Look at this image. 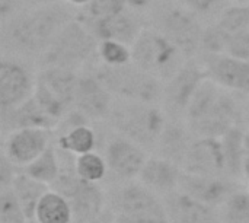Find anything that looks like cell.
<instances>
[{"mask_svg": "<svg viewBox=\"0 0 249 223\" xmlns=\"http://www.w3.org/2000/svg\"><path fill=\"white\" fill-rule=\"evenodd\" d=\"M71 12L54 1L42 6H25L15 15L1 20V45L6 56L35 57L47 51L60 29L71 20Z\"/></svg>", "mask_w": 249, "mask_h": 223, "instance_id": "1", "label": "cell"}, {"mask_svg": "<svg viewBox=\"0 0 249 223\" xmlns=\"http://www.w3.org/2000/svg\"><path fill=\"white\" fill-rule=\"evenodd\" d=\"M235 95L206 76L185 112V123L193 136L220 139L239 126L244 111Z\"/></svg>", "mask_w": 249, "mask_h": 223, "instance_id": "2", "label": "cell"}, {"mask_svg": "<svg viewBox=\"0 0 249 223\" xmlns=\"http://www.w3.org/2000/svg\"><path fill=\"white\" fill-rule=\"evenodd\" d=\"M108 121L117 133L128 137L143 149H153L166 126L168 114L159 104L115 98Z\"/></svg>", "mask_w": 249, "mask_h": 223, "instance_id": "3", "label": "cell"}, {"mask_svg": "<svg viewBox=\"0 0 249 223\" xmlns=\"http://www.w3.org/2000/svg\"><path fill=\"white\" fill-rule=\"evenodd\" d=\"M147 13V23L162 32L188 58L200 56L201 38L207 23H204L196 13L175 0H165L162 3L158 0Z\"/></svg>", "mask_w": 249, "mask_h": 223, "instance_id": "4", "label": "cell"}, {"mask_svg": "<svg viewBox=\"0 0 249 223\" xmlns=\"http://www.w3.org/2000/svg\"><path fill=\"white\" fill-rule=\"evenodd\" d=\"M187 60L190 58L172 41L149 23L131 45V63L165 83L181 70Z\"/></svg>", "mask_w": 249, "mask_h": 223, "instance_id": "5", "label": "cell"}, {"mask_svg": "<svg viewBox=\"0 0 249 223\" xmlns=\"http://www.w3.org/2000/svg\"><path fill=\"white\" fill-rule=\"evenodd\" d=\"M99 63L101 64H98L92 73L115 98L162 105L165 91L163 80L137 69L133 63L125 66Z\"/></svg>", "mask_w": 249, "mask_h": 223, "instance_id": "6", "label": "cell"}, {"mask_svg": "<svg viewBox=\"0 0 249 223\" xmlns=\"http://www.w3.org/2000/svg\"><path fill=\"white\" fill-rule=\"evenodd\" d=\"M98 42L99 39L86 23L79 18H73L60 29L47 51L38 58L39 67L57 66L79 72L98 54Z\"/></svg>", "mask_w": 249, "mask_h": 223, "instance_id": "7", "label": "cell"}, {"mask_svg": "<svg viewBox=\"0 0 249 223\" xmlns=\"http://www.w3.org/2000/svg\"><path fill=\"white\" fill-rule=\"evenodd\" d=\"M80 73L73 69L47 66L36 72V85L34 98L58 124L73 108Z\"/></svg>", "mask_w": 249, "mask_h": 223, "instance_id": "8", "label": "cell"}, {"mask_svg": "<svg viewBox=\"0 0 249 223\" xmlns=\"http://www.w3.org/2000/svg\"><path fill=\"white\" fill-rule=\"evenodd\" d=\"M112 210L117 223H171L165 203L142 183L120 188Z\"/></svg>", "mask_w": 249, "mask_h": 223, "instance_id": "9", "label": "cell"}, {"mask_svg": "<svg viewBox=\"0 0 249 223\" xmlns=\"http://www.w3.org/2000/svg\"><path fill=\"white\" fill-rule=\"evenodd\" d=\"M36 72L15 56H1L0 63V112L18 108L34 96Z\"/></svg>", "mask_w": 249, "mask_h": 223, "instance_id": "10", "label": "cell"}, {"mask_svg": "<svg viewBox=\"0 0 249 223\" xmlns=\"http://www.w3.org/2000/svg\"><path fill=\"white\" fill-rule=\"evenodd\" d=\"M206 76L207 73L200 57H194L187 60L181 70L165 83L162 107L169 118L185 120L187 108Z\"/></svg>", "mask_w": 249, "mask_h": 223, "instance_id": "11", "label": "cell"}, {"mask_svg": "<svg viewBox=\"0 0 249 223\" xmlns=\"http://www.w3.org/2000/svg\"><path fill=\"white\" fill-rule=\"evenodd\" d=\"M206 73L222 88L249 96V61L228 54H200Z\"/></svg>", "mask_w": 249, "mask_h": 223, "instance_id": "12", "label": "cell"}, {"mask_svg": "<svg viewBox=\"0 0 249 223\" xmlns=\"http://www.w3.org/2000/svg\"><path fill=\"white\" fill-rule=\"evenodd\" d=\"M115 96L99 82V79L90 73H80L74 110L79 111L88 121H105L114 107Z\"/></svg>", "mask_w": 249, "mask_h": 223, "instance_id": "13", "label": "cell"}, {"mask_svg": "<svg viewBox=\"0 0 249 223\" xmlns=\"http://www.w3.org/2000/svg\"><path fill=\"white\" fill-rule=\"evenodd\" d=\"M104 152L108 171L120 180L137 178L147 161L144 149L120 133L107 142Z\"/></svg>", "mask_w": 249, "mask_h": 223, "instance_id": "14", "label": "cell"}, {"mask_svg": "<svg viewBox=\"0 0 249 223\" xmlns=\"http://www.w3.org/2000/svg\"><path fill=\"white\" fill-rule=\"evenodd\" d=\"M86 26L92 31V34L101 39H114L124 42L127 45H133L137 39L142 29L146 26V20L143 13L136 12L130 7L125 10L102 18V19H82Z\"/></svg>", "mask_w": 249, "mask_h": 223, "instance_id": "15", "label": "cell"}, {"mask_svg": "<svg viewBox=\"0 0 249 223\" xmlns=\"http://www.w3.org/2000/svg\"><path fill=\"white\" fill-rule=\"evenodd\" d=\"M178 190L212 207H219L238 187L236 180L228 175H196L182 171Z\"/></svg>", "mask_w": 249, "mask_h": 223, "instance_id": "16", "label": "cell"}, {"mask_svg": "<svg viewBox=\"0 0 249 223\" xmlns=\"http://www.w3.org/2000/svg\"><path fill=\"white\" fill-rule=\"evenodd\" d=\"M182 169L196 175H226L222 140L217 137H196L184 158Z\"/></svg>", "mask_w": 249, "mask_h": 223, "instance_id": "17", "label": "cell"}, {"mask_svg": "<svg viewBox=\"0 0 249 223\" xmlns=\"http://www.w3.org/2000/svg\"><path fill=\"white\" fill-rule=\"evenodd\" d=\"M48 129L25 127L7 133L3 146V155H6L15 165L26 167L36 159L51 143Z\"/></svg>", "mask_w": 249, "mask_h": 223, "instance_id": "18", "label": "cell"}, {"mask_svg": "<svg viewBox=\"0 0 249 223\" xmlns=\"http://www.w3.org/2000/svg\"><path fill=\"white\" fill-rule=\"evenodd\" d=\"M165 207L171 223H222L216 207L198 202L179 190L165 196Z\"/></svg>", "mask_w": 249, "mask_h": 223, "instance_id": "19", "label": "cell"}, {"mask_svg": "<svg viewBox=\"0 0 249 223\" xmlns=\"http://www.w3.org/2000/svg\"><path fill=\"white\" fill-rule=\"evenodd\" d=\"M182 175L181 165L162 156L147 158L139 174V183L155 191L156 194L168 196L178 190Z\"/></svg>", "mask_w": 249, "mask_h": 223, "instance_id": "20", "label": "cell"}, {"mask_svg": "<svg viewBox=\"0 0 249 223\" xmlns=\"http://www.w3.org/2000/svg\"><path fill=\"white\" fill-rule=\"evenodd\" d=\"M67 200L71 207L73 223L90 222L107 207L105 196L98 183H89L82 178Z\"/></svg>", "mask_w": 249, "mask_h": 223, "instance_id": "21", "label": "cell"}, {"mask_svg": "<svg viewBox=\"0 0 249 223\" xmlns=\"http://www.w3.org/2000/svg\"><path fill=\"white\" fill-rule=\"evenodd\" d=\"M191 130L188 129L185 120L168 118L166 126L159 137L155 149H158V156L166 158L177 162L182 168L184 158L191 145Z\"/></svg>", "mask_w": 249, "mask_h": 223, "instance_id": "22", "label": "cell"}, {"mask_svg": "<svg viewBox=\"0 0 249 223\" xmlns=\"http://www.w3.org/2000/svg\"><path fill=\"white\" fill-rule=\"evenodd\" d=\"M1 129L3 133L7 134L18 129L25 127H39V129H48L53 130L57 127V124L47 115V112L41 108V105L36 102V99L32 96L18 108L1 111Z\"/></svg>", "mask_w": 249, "mask_h": 223, "instance_id": "23", "label": "cell"}, {"mask_svg": "<svg viewBox=\"0 0 249 223\" xmlns=\"http://www.w3.org/2000/svg\"><path fill=\"white\" fill-rule=\"evenodd\" d=\"M244 134L241 126H235L225 136L220 137L225 164H226V175L238 180L244 177V161H245V146H244Z\"/></svg>", "mask_w": 249, "mask_h": 223, "instance_id": "24", "label": "cell"}, {"mask_svg": "<svg viewBox=\"0 0 249 223\" xmlns=\"http://www.w3.org/2000/svg\"><path fill=\"white\" fill-rule=\"evenodd\" d=\"M34 219L39 223H73L67 197L50 188L39 200Z\"/></svg>", "mask_w": 249, "mask_h": 223, "instance_id": "25", "label": "cell"}, {"mask_svg": "<svg viewBox=\"0 0 249 223\" xmlns=\"http://www.w3.org/2000/svg\"><path fill=\"white\" fill-rule=\"evenodd\" d=\"M10 187L15 191L16 197L19 199L20 204L23 206L28 219H34L39 200L51 188L48 184L36 181V180L31 178L29 175H26L25 172H18V175L12 181Z\"/></svg>", "mask_w": 249, "mask_h": 223, "instance_id": "26", "label": "cell"}, {"mask_svg": "<svg viewBox=\"0 0 249 223\" xmlns=\"http://www.w3.org/2000/svg\"><path fill=\"white\" fill-rule=\"evenodd\" d=\"M57 148L71 155H83L96 148V133L86 123L74 126L73 129L58 134Z\"/></svg>", "mask_w": 249, "mask_h": 223, "instance_id": "27", "label": "cell"}, {"mask_svg": "<svg viewBox=\"0 0 249 223\" xmlns=\"http://www.w3.org/2000/svg\"><path fill=\"white\" fill-rule=\"evenodd\" d=\"M60 158L58 150L55 146L50 145L36 159H34L31 164H28L23 169L26 175L31 178L41 181L44 184H48L50 187L54 184V181L60 175Z\"/></svg>", "mask_w": 249, "mask_h": 223, "instance_id": "28", "label": "cell"}, {"mask_svg": "<svg viewBox=\"0 0 249 223\" xmlns=\"http://www.w3.org/2000/svg\"><path fill=\"white\" fill-rule=\"evenodd\" d=\"M219 218L222 223H249V191L235 190L219 206Z\"/></svg>", "mask_w": 249, "mask_h": 223, "instance_id": "29", "label": "cell"}, {"mask_svg": "<svg viewBox=\"0 0 249 223\" xmlns=\"http://www.w3.org/2000/svg\"><path fill=\"white\" fill-rule=\"evenodd\" d=\"M74 164L77 175L89 183H99L108 174V165L105 158L93 150L76 156Z\"/></svg>", "mask_w": 249, "mask_h": 223, "instance_id": "30", "label": "cell"}, {"mask_svg": "<svg viewBox=\"0 0 249 223\" xmlns=\"http://www.w3.org/2000/svg\"><path fill=\"white\" fill-rule=\"evenodd\" d=\"M226 32L236 34L249 28V3L231 1L216 20Z\"/></svg>", "mask_w": 249, "mask_h": 223, "instance_id": "31", "label": "cell"}, {"mask_svg": "<svg viewBox=\"0 0 249 223\" xmlns=\"http://www.w3.org/2000/svg\"><path fill=\"white\" fill-rule=\"evenodd\" d=\"M96 56L104 64L125 66L131 63V47L114 39H101L98 42Z\"/></svg>", "mask_w": 249, "mask_h": 223, "instance_id": "32", "label": "cell"}, {"mask_svg": "<svg viewBox=\"0 0 249 223\" xmlns=\"http://www.w3.org/2000/svg\"><path fill=\"white\" fill-rule=\"evenodd\" d=\"M28 221L25 209L12 187L0 188V223H26Z\"/></svg>", "mask_w": 249, "mask_h": 223, "instance_id": "33", "label": "cell"}, {"mask_svg": "<svg viewBox=\"0 0 249 223\" xmlns=\"http://www.w3.org/2000/svg\"><path fill=\"white\" fill-rule=\"evenodd\" d=\"M229 38L231 34L226 32L217 22L207 23L201 38L200 54H225Z\"/></svg>", "mask_w": 249, "mask_h": 223, "instance_id": "34", "label": "cell"}, {"mask_svg": "<svg viewBox=\"0 0 249 223\" xmlns=\"http://www.w3.org/2000/svg\"><path fill=\"white\" fill-rule=\"evenodd\" d=\"M185 9L196 13L204 23L216 22L231 0H175Z\"/></svg>", "mask_w": 249, "mask_h": 223, "instance_id": "35", "label": "cell"}, {"mask_svg": "<svg viewBox=\"0 0 249 223\" xmlns=\"http://www.w3.org/2000/svg\"><path fill=\"white\" fill-rule=\"evenodd\" d=\"M128 7L127 0H92L86 6V16L82 19H102L117 15Z\"/></svg>", "mask_w": 249, "mask_h": 223, "instance_id": "36", "label": "cell"}, {"mask_svg": "<svg viewBox=\"0 0 249 223\" xmlns=\"http://www.w3.org/2000/svg\"><path fill=\"white\" fill-rule=\"evenodd\" d=\"M225 54L249 61V28L236 34H231Z\"/></svg>", "mask_w": 249, "mask_h": 223, "instance_id": "37", "label": "cell"}, {"mask_svg": "<svg viewBox=\"0 0 249 223\" xmlns=\"http://www.w3.org/2000/svg\"><path fill=\"white\" fill-rule=\"evenodd\" d=\"M16 167L18 165H15L6 155L1 156V162H0V188L10 187L12 181L18 175Z\"/></svg>", "mask_w": 249, "mask_h": 223, "instance_id": "38", "label": "cell"}, {"mask_svg": "<svg viewBox=\"0 0 249 223\" xmlns=\"http://www.w3.org/2000/svg\"><path fill=\"white\" fill-rule=\"evenodd\" d=\"M156 1L158 0H127V4L130 9L140 12V13H144V12H149L155 6Z\"/></svg>", "mask_w": 249, "mask_h": 223, "instance_id": "39", "label": "cell"}, {"mask_svg": "<svg viewBox=\"0 0 249 223\" xmlns=\"http://www.w3.org/2000/svg\"><path fill=\"white\" fill-rule=\"evenodd\" d=\"M88 223H117V216H115L112 209L105 207L95 219H92L90 222Z\"/></svg>", "mask_w": 249, "mask_h": 223, "instance_id": "40", "label": "cell"}, {"mask_svg": "<svg viewBox=\"0 0 249 223\" xmlns=\"http://www.w3.org/2000/svg\"><path fill=\"white\" fill-rule=\"evenodd\" d=\"M64 1L73 7H86L92 0H64Z\"/></svg>", "mask_w": 249, "mask_h": 223, "instance_id": "41", "label": "cell"}, {"mask_svg": "<svg viewBox=\"0 0 249 223\" xmlns=\"http://www.w3.org/2000/svg\"><path fill=\"white\" fill-rule=\"evenodd\" d=\"M54 1H57V0H23V3L26 6H42V4H50Z\"/></svg>", "mask_w": 249, "mask_h": 223, "instance_id": "42", "label": "cell"}, {"mask_svg": "<svg viewBox=\"0 0 249 223\" xmlns=\"http://www.w3.org/2000/svg\"><path fill=\"white\" fill-rule=\"evenodd\" d=\"M244 178H247L249 180V155L247 153L245 155V161H244Z\"/></svg>", "mask_w": 249, "mask_h": 223, "instance_id": "43", "label": "cell"}, {"mask_svg": "<svg viewBox=\"0 0 249 223\" xmlns=\"http://www.w3.org/2000/svg\"><path fill=\"white\" fill-rule=\"evenodd\" d=\"M244 146H245V152L249 155V130L244 134Z\"/></svg>", "mask_w": 249, "mask_h": 223, "instance_id": "44", "label": "cell"}, {"mask_svg": "<svg viewBox=\"0 0 249 223\" xmlns=\"http://www.w3.org/2000/svg\"><path fill=\"white\" fill-rule=\"evenodd\" d=\"M233 3H249V0H231Z\"/></svg>", "mask_w": 249, "mask_h": 223, "instance_id": "45", "label": "cell"}, {"mask_svg": "<svg viewBox=\"0 0 249 223\" xmlns=\"http://www.w3.org/2000/svg\"><path fill=\"white\" fill-rule=\"evenodd\" d=\"M26 223H39V222H36L35 219H29V221H28V222H26Z\"/></svg>", "mask_w": 249, "mask_h": 223, "instance_id": "46", "label": "cell"}, {"mask_svg": "<svg viewBox=\"0 0 249 223\" xmlns=\"http://www.w3.org/2000/svg\"><path fill=\"white\" fill-rule=\"evenodd\" d=\"M248 115H249V102H248Z\"/></svg>", "mask_w": 249, "mask_h": 223, "instance_id": "47", "label": "cell"}, {"mask_svg": "<svg viewBox=\"0 0 249 223\" xmlns=\"http://www.w3.org/2000/svg\"><path fill=\"white\" fill-rule=\"evenodd\" d=\"M248 191H249V190H248Z\"/></svg>", "mask_w": 249, "mask_h": 223, "instance_id": "48", "label": "cell"}]
</instances>
